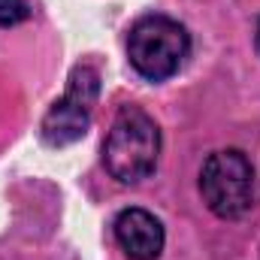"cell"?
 I'll return each mask as SVG.
<instances>
[{"label":"cell","instance_id":"1","mask_svg":"<svg viewBox=\"0 0 260 260\" xmlns=\"http://www.w3.org/2000/svg\"><path fill=\"white\" fill-rule=\"evenodd\" d=\"M160 130L139 106H121L103 142V164L121 185H136L157 170Z\"/></svg>","mask_w":260,"mask_h":260},{"label":"cell","instance_id":"4","mask_svg":"<svg viewBox=\"0 0 260 260\" xmlns=\"http://www.w3.org/2000/svg\"><path fill=\"white\" fill-rule=\"evenodd\" d=\"M97 94H100V73L91 64L73 67L67 94L43 118V139H46V145L64 148V145L79 142L88 133V127H91Z\"/></svg>","mask_w":260,"mask_h":260},{"label":"cell","instance_id":"5","mask_svg":"<svg viewBox=\"0 0 260 260\" xmlns=\"http://www.w3.org/2000/svg\"><path fill=\"white\" fill-rule=\"evenodd\" d=\"M115 239L130 260H157L164 251V224L145 209H124L115 218Z\"/></svg>","mask_w":260,"mask_h":260},{"label":"cell","instance_id":"3","mask_svg":"<svg viewBox=\"0 0 260 260\" xmlns=\"http://www.w3.org/2000/svg\"><path fill=\"white\" fill-rule=\"evenodd\" d=\"M203 203L218 218H242L254 206V170L239 148H224L206 157L200 170Z\"/></svg>","mask_w":260,"mask_h":260},{"label":"cell","instance_id":"7","mask_svg":"<svg viewBox=\"0 0 260 260\" xmlns=\"http://www.w3.org/2000/svg\"><path fill=\"white\" fill-rule=\"evenodd\" d=\"M257 49H260V24H257Z\"/></svg>","mask_w":260,"mask_h":260},{"label":"cell","instance_id":"6","mask_svg":"<svg viewBox=\"0 0 260 260\" xmlns=\"http://www.w3.org/2000/svg\"><path fill=\"white\" fill-rule=\"evenodd\" d=\"M30 15L24 0H0V27H15Z\"/></svg>","mask_w":260,"mask_h":260},{"label":"cell","instance_id":"2","mask_svg":"<svg viewBox=\"0 0 260 260\" xmlns=\"http://www.w3.org/2000/svg\"><path fill=\"white\" fill-rule=\"evenodd\" d=\"M191 52L188 30L167 15H145L130 27L127 58L133 70L148 82H164L179 73Z\"/></svg>","mask_w":260,"mask_h":260}]
</instances>
